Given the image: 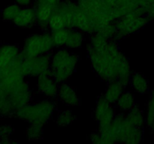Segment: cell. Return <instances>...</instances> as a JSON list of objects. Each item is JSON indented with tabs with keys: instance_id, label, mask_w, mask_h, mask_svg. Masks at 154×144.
I'll return each mask as SVG.
<instances>
[{
	"instance_id": "cell-1",
	"label": "cell",
	"mask_w": 154,
	"mask_h": 144,
	"mask_svg": "<svg viewBox=\"0 0 154 144\" xmlns=\"http://www.w3.org/2000/svg\"><path fill=\"white\" fill-rule=\"evenodd\" d=\"M91 66L96 74L106 82L118 80L124 86L129 85L132 70L130 62L121 52L118 41L111 39L100 48L87 44Z\"/></svg>"
},
{
	"instance_id": "cell-2",
	"label": "cell",
	"mask_w": 154,
	"mask_h": 144,
	"mask_svg": "<svg viewBox=\"0 0 154 144\" xmlns=\"http://www.w3.org/2000/svg\"><path fill=\"white\" fill-rule=\"evenodd\" d=\"M98 131L102 134L104 144H136L141 142L144 138V128L132 125L126 118V114L122 112H117L108 128Z\"/></svg>"
},
{
	"instance_id": "cell-3",
	"label": "cell",
	"mask_w": 154,
	"mask_h": 144,
	"mask_svg": "<svg viewBox=\"0 0 154 144\" xmlns=\"http://www.w3.org/2000/svg\"><path fill=\"white\" fill-rule=\"evenodd\" d=\"M57 108V100L42 98L18 108L14 117L29 124L44 127L54 117Z\"/></svg>"
},
{
	"instance_id": "cell-4",
	"label": "cell",
	"mask_w": 154,
	"mask_h": 144,
	"mask_svg": "<svg viewBox=\"0 0 154 144\" xmlns=\"http://www.w3.org/2000/svg\"><path fill=\"white\" fill-rule=\"evenodd\" d=\"M79 56L66 47L57 48L51 54V74L58 83L66 82L76 70Z\"/></svg>"
},
{
	"instance_id": "cell-5",
	"label": "cell",
	"mask_w": 154,
	"mask_h": 144,
	"mask_svg": "<svg viewBox=\"0 0 154 144\" xmlns=\"http://www.w3.org/2000/svg\"><path fill=\"white\" fill-rule=\"evenodd\" d=\"M55 48L51 32L48 30L42 31L29 34L24 40L20 55L23 58H26L44 54H51Z\"/></svg>"
},
{
	"instance_id": "cell-6",
	"label": "cell",
	"mask_w": 154,
	"mask_h": 144,
	"mask_svg": "<svg viewBox=\"0 0 154 144\" xmlns=\"http://www.w3.org/2000/svg\"><path fill=\"white\" fill-rule=\"evenodd\" d=\"M150 21V18L146 15V9L142 7L138 8L135 11L124 15L114 22L117 27L114 40L119 41L120 39L140 31Z\"/></svg>"
},
{
	"instance_id": "cell-7",
	"label": "cell",
	"mask_w": 154,
	"mask_h": 144,
	"mask_svg": "<svg viewBox=\"0 0 154 144\" xmlns=\"http://www.w3.org/2000/svg\"><path fill=\"white\" fill-rule=\"evenodd\" d=\"M20 70L24 77L37 78L51 71V54L23 58Z\"/></svg>"
},
{
	"instance_id": "cell-8",
	"label": "cell",
	"mask_w": 154,
	"mask_h": 144,
	"mask_svg": "<svg viewBox=\"0 0 154 144\" xmlns=\"http://www.w3.org/2000/svg\"><path fill=\"white\" fill-rule=\"evenodd\" d=\"M117 114L114 104L109 103L103 97L98 99L93 110V118L98 123V130H103L108 128Z\"/></svg>"
},
{
	"instance_id": "cell-9",
	"label": "cell",
	"mask_w": 154,
	"mask_h": 144,
	"mask_svg": "<svg viewBox=\"0 0 154 144\" xmlns=\"http://www.w3.org/2000/svg\"><path fill=\"white\" fill-rule=\"evenodd\" d=\"M8 94L9 100L16 110L32 100L33 92L29 82L25 80L11 88L8 91Z\"/></svg>"
},
{
	"instance_id": "cell-10",
	"label": "cell",
	"mask_w": 154,
	"mask_h": 144,
	"mask_svg": "<svg viewBox=\"0 0 154 144\" xmlns=\"http://www.w3.org/2000/svg\"><path fill=\"white\" fill-rule=\"evenodd\" d=\"M37 92L42 98L57 100L60 83L55 80L51 74H42L36 78L35 83Z\"/></svg>"
},
{
	"instance_id": "cell-11",
	"label": "cell",
	"mask_w": 154,
	"mask_h": 144,
	"mask_svg": "<svg viewBox=\"0 0 154 144\" xmlns=\"http://www.w3.org/2000/svg\"><path fill=\"white\" fill-rule=\"evenodd\" d=\"M35 10L36 26L41 31L48 30V22L54 10L55 6L44 1H35L33 4Z\"/></svg>"
},
{
	"instance_id": "cell-12",
	"label": "cell",
	"mask_w": 154,
	"mask_h": 144,
	"mask_svg": "<svg viewBox=\"0 0 154 144\" xmlns=\"http://www.w3.org/2000/svg\"><path fill=\"white\" fill-rule=\"evenodd\" d=\"M57 100L69 107H75L81 104V100L75 88L66 82L60 84Z\"/></svg>"
},
{
	"instance_id": "cell-13",
	"label": "cell",
	"mask_w": 154,
	"mask_h": 144,
	"mask_svg": "<svg viewBox=\"0 0 154 144\" xmlns=\"http://www.w3.org/2000/svg\"><path fill=\"white\" fill-rule=\"evenodd\" d=\"M13 23L15 26L22 28H31L35 26L37 20L34 6L21 8L17 16L13 20Z\"/></svg>"
},
{
	"instance_id": "cell-14",
	"label": "cell",
	"mask_w": 154,
	"mask_h": 144,
	"mask_svg": "<svg viewBox=\"0 0 154 144\" xmlns=\"http://www.w3.org/2000/svg\"><path fill=\"white\" fill-rule=\"evenodd\" d=\"M21 48L16 44H3L0 45V68L10 65L12 62L20 55Z\"/></svg>"
},
{
	"instance_id": "cell-15",
	"label": "cell",
	"mask_w": 154,
	"mask_h": 144,
	"mask_svg": "<svg viewBox=\"0 0 154 144\" xmlns=\"http://www.w3.org/2000/svg\"><path fill=\"white\" fill-rule=\"evenodd\" d=\"M129 85L135 94L144 95L150 92V83L145 76L139 72H135L131 75Z\"/></svg>"
},
{
	"instance_id": "cell-16",
	"label": "cell",
	"mask_w": 154,
	"mask_h": 144,
	"mask_svg": "<svg viewBox=\"0 0 154 144\" xmlns=\"http://www.w3.org/2000/svg\"><path fill=\"white\" fill-rule=\"evenodd\" d=\"M125 87L126 86L118 80L108 82V86L104 92L102 97L109 103L115 105L122 93L125 91Z\"/></svg>"
},
{
	"instance_id": "cell-17",
	"label": "cell",
	"mask_w": 154,
	"mask_h": 144,
	"mask_svg": "<svg viewBox=\"0 0 154 144\" xmlns=\"http://www.w3.org/2000/svg\"><path fill=\"white\" fill-rule=\"evenodd\" d=\"M135 104H136V100H135V93L132 91L125 90L119 98L117 103L115 104V106L119 112L126 113L132 107H134Z\"/></svg>"
},
{
	"instance_id": "cell-18",
	"label": "cell",
	"mask_w": 154,
	"mask_h": 144,
	"mask_svg": "<svg viewBox=\"0 0 154 144\" xmlns=\"http://www.w3.org/2000/svg\"><path fill=\"white\" fill-rule=\"evenodd\" d=\"M126 118L134 126L144 128L146 124L145 112L138 104L126 112Z\"/></svg>"
},
{
	"instance_id": "cell-19",
	"label": "cell",
	"mask_w": 154,
	"mask_h": 144,
	"mask_svg": "<svg viewBox=\"0 0 154 144\" xmlns=\"http://www.w3.org/2000/svg\"><path fill=\"white\" fill-rule=\"evenodd\" d=\"M84 41V33L77 28H69L66 46L67 49L72 50L81 47Z\"/></svg>"
},
{
	"instance_id": "cell-20",
	"label": "cell",
	"mask_w": 154,
	"mask_h": 144,
	"mask_svg": "<svg viewBox=\"0 0 154 144\" xmlns=\"http://www.w3.org/2000/svg\"><path fill=\"white\" fill-rule=\"evenodd\" d=\"M76 120V116L72 110L66 109L57 111L55 118V122L57 125L66 127L72 124Z\"/></svg>"
},
{
	"instance_id": "cell-21",
	"label": "cell",
	"mask_w": 154,
	"mask_h": 144,
	"mask_svg": "<svg viewBox=\"0 0 154 144\" xmlns=\"http://www.w3.org/2000/svg\"><path fill=\"white\" fill-rule=\"evenodd\" d=\"M65 28H67L66 19L60 12L54 9L48 22V31L53 32Z\"/></svg>"
},
{
	"instance_id": "cell-22",
	"label": "cell",
	"mask_w": 154,
	"mask_h": 144,
	"mask_svg": "<svg viewBox=\"0 0 154 144\" xmlns=\"http://www.w3.org/2000/svg\"><path fill=\"white\" fill-rule=\"evenodd\" d=\"M145 118V126L154 136V89L150 92V98L146 106Z\"/></svg>"
},
{
	"instance_id": "cell-23",
	"label": "cell",
	"mask_w": 154,
	"mask_h": 144,
	"mask_svg": "<svg viewBox=\"0 0 154 144\" xmlns=\"http://www.w3.org/2000/svg\"><path fill=\"white\" fill-rule=\"evenodd\" d=\"M20 9V6L17 4L16 3H14V4H11L5 6L2 10V19L4 21H7V22H13L14 20L15 19V17L19 14Z\"/></svg>"
},
{
	"instance_id": "cell-24",
	"label": "cell",
	"mask_w": 154,
	"mask_h": 144,
	"mask_svg": "<svg viewBox=\"0 0 154 144\" xmlns=\"http://www.w3.org/2000/svg\"><path fill=\"white\" fill-rule=\"evenodd\" d=\"M69 28H65L51 32L53 40H54V46H55L56 49L57 48H62L66 46V44L68 38V34H69Z\"/></svg>"
},
{
	"instance_id": "cell-25",
	"label": "cell",
	"mask_w": 154,
	"mask_h": 144,
	"mask_svg": "<svg viewBox=\"0 0 154 144\" xmlns=\"http://www.w3.org/2000/svg\"><path fill=\"white\" fill-rule=\"evenodd\" d=\"M44 134L43 127L37 124H29L26 130V135L30 141H38L42 139Z\"/></svg>"
},
{
	"instance_id": "cell-26",
	"label": "cell",
	"mask_w": 154,
	"mask_h": 144,
	"mask_svg": "<svg viewBox=\"0 0 154 144\" xmlns=\"http://www.w3.org/2000/svg\"><path fill=\"white\" fill-rule=\"evenodd\" d=\"M14 133V128L11 124H1L0 125V143L8 144L18 142V141L12 140L11 138Z\"/></svg>"
},
{
	"instance_id": "cell-27",
	"label": "cell",
	"mask_w": 154,
	"mask_h": 144,
	"mask_svg": "<svg viewBox=\"0 0 154 144\" xmlns=\"http://www.w3.org/2000/svg\"><path fill=\"white\" fill-rule=\"evenodd\" d=\"M108 40H109L102 34L99 32H96L90 34L88 44H90L93 48H100L105 46Z\"/></svg>"
},
{
	"instance_id": "cell-28",
	"label": "cell",
	"mask_w": 154,
	"mask_h": 144,
	"mask_svg": "<svg viewBox=\"0 0 154 144\" xmlns=\"http://www.w3.org/2000/svg\"><path fill=\"white\" fill-rule=\"evenodd\" d=\"M98 32L105 36L108 40H111V39L115 38L116 33H117V27H116L114 22H111V23L102 27Z\"/></svg>"
},
{
	"instance_id": "cell-29",
	"label": "cell",
	"mask_w": 154,
	"mask_h": 144,
	"mask_svg": "<svg viewBox=\"0 0 154 144\" xmlns=\"http://www.w3.org/2000/svg\"><path fill=\"white\" fill-rule=\"evenodd\" d=\"M90 142L94 144H104L103 138H102V134L99 131L93 132L90 136Z\"/></svg>"
},
{
	"instance_id": "cell-30",
	"label": "cell",
	"mask_w": 154,
	"mask_h": 144,
	"mask_svg": "<svg viewBox=\"0 0 154 144\" xmlns=\"http://www.w3.org/2000/svg\"><path fill=\"white\" fill-rule=\"evenodd\" d=\"M135 2V4L138 7H142L146 9V14H147V8L154 2V0H133Z\"/></svg>"
},
{
	"instance_id": "cell-31",
	"label": "cell",
	"mask_w": 154,
	"mask_h": 144,
	"mask_svg": "<svg viewBox=\"0 0 154 144\" xmlns=\"http://www.w3.org/2000/svg\"><path fill=\"white\" fill-rule=\"evenodd\" d=\"M14 3L20 6L21 8L29 7L34 4L35 0H14Z\"/></svg>"
},
{
	"instance_id": "cell-32",
	"label": "cell",
	"mask_w": 154,
	"mask_h": 144,
	"mask_svg": "<svg viewBox=\"0 0 154 144\" xmlns=\"http://www.w3.org/2000/svg\"><path fill=\"white\" fill-rule=\"evenodd\" d=\"M146 15L150 18V20H154V2L152 3L147 8V14H146Z\"/></svg>"
},
{
	"instance_id": "cell-33",
	"label": "cell",
	"mask_w": 154,
	"mask_h": 144,
	"mask_svg": "<svg viewBox=\"0 0 154 144\" xmlns=\"http://www.w3.org/2000/svg\"><path fill=\"white\" fill-rule=\"evenodd\" d=\"M35 1H44L46 2L49 3V4H52V5L56 6L58 3H60L62 0H35Z\"/></svg>"
}]
</instances>
